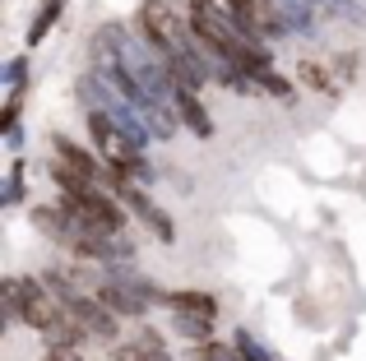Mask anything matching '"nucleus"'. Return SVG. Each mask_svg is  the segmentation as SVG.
Here are the masks:
<instances>
[{"label":"nucleus","mask_w":366,"mask_h":361,"mask_svg":"<svg viewBox=\"0 0 366 361\" xmlns=\"http://www.w3.org/2000/svg\"><path fill=\"white\" fill-rule=\"evenodd\" d=\"M134 28H139V42L153 46L162 56H177L195 46V33H190V14L177 9L172 0H144L134 9Z\"/></svg>","instance_id":"1"},{"label":"nucleus","mask_w":366,"mask_h":361,"mask_svg":"<svg viewBox=\"0 0 366 361\" xmlns=\"http://www.w3.org/2000/svg\"><path fill=\"white\" fill-rule=\"evenodd\" d=\"M89 135H93V144H98V158L112 167L117 176H130V180H153V167H149V158H144V144H134L130 135L117 126L112 116H102V111H89Z\"/></svg>","instance_id":"2"},{"label":"nucleus","mask_w":366,"mask_h":361,"mask_svg":"<svg viewBox=\"0 0 366 361\" xmlns=\"http://www.w3.org/2000/svg\"><path fill=\"white\" fill-rule=\"evenodd\" d=\"M56 204L74 218L79 232H98V236H125V204L112 199L107 190H79V195H61Z\"/></svg>","instance_id":"3"},{"label":"nucleus","mask_w":366,"mask_h":361,"mask_svg":"<svg viewBox=\"0 0 366 361\" xmlns=\"http://www.w3.org/2000/svg\"><path fill=\"white\" fill-rule=\"evenodd\" d=\"M51 158H61V163L70 167V172L79 176L84 185H93V190L107 185V190H112V167H107V163H98L89 148H79L70 135H51Z\"/></svg>","instance_id":"4"},{"label":"nucleus","mask_w":366,"mask_h":361,"mask_svg":"<svg viewBox=\"0 0 366 361\" xmlns=\"http://www.w3.org/2000/svg\"><path fill=\"white\" fill-rule=\"evenodd\" d=\"M65 315L79 320V329H84L89 338H102V343H121V320L112 315V310L102 306V301L93 297V292H84V297L74 301V306L65 310Z\"/></svg>","instance_id":"5"},{"label":"nucleus","mask_w":366,"mask_h":361,"mask_svg":"<svg viewBox=\"0 0 366 361\" xmlns=\"http://www.w3.org/2000/svg\"><path fill=\"white\" fill-rule=\"evenodd\" d=\"M33 227L46 236V241H56V245H70L74 241V218L65 213L61 204H42V208H33Z\"/></svg>","instance_id":"6"},{"label":"nucleus","mask_w":366,"mask_h":361,"mask_svg":"<svg viewBox=\"0 0 366 361\" xmlns=\"http://www.w3.org/2000/svg\"><path fill=\"white\" fill-rule=\"evenodd\" d=\"M177 121L190 130V135L214 139V121H209V111H204V102H199V93H177Z\"/></svg>","instance_id":"7"},{"label":"nucleus","mask_w":366,"mask_h":361,"mask_svg":"<svg viewBox=\"0 0 366 361\" xmlns=\"http://www.w3.org/2000/svg\"><path fill=\"white\" fill-rule=\"evenodd\" d=\"M167 306H172V315H204V320H218V297H214V292H172Z\"/></svg>","instance_id":"8"},{"label":"nucleus","mask_w":366,"mask_h":361,"mask_svg":"<svg viewBox=\"0 0 366 361\" xmlns=\"http://www.w3.org/2000/svg\"><path fill=\"white\" fill-rule=\"evenodd\" d=\"M84 343H89V334H84L79 320H70V315H65L61 325H56L51 334H46V352H79Z\"/></svg>","instance_id":"9"},{"label":"nucleus","mask_w":366,"mask_h":361,"mask_svg":"<svg viewBox=\"0 0 366 361\" xmlns=\"http://www.w3.org/2000/svg\"><path fill=\"white\" fill-rule=\"evenodd\" d=\"M297 79H302V83H311L315 93H325V98H330V93H339L334 65H325V61H302V65H297Z\"/></svg>","instance_id":"10"},{"label":"nucleus","mask_w":366,"mask_h":361,"mask_svg":"<svg viewBox=\"0 0 366 361\" xmlns=\"http://www.w3.org/2000/svg\"><path fill=\"white\" fill-rule=\"evenodd\" d=\"M172 329H177L186 343H214V320H204V315H172Z\"/></svg>","instance_id":"11"},{"label":"nucleus","mask_w":366,"mask_h":361,"mask_svg":"<svg viewBox=\"0 0 366 361\" xmlns=\"http://www.w3.org/2000/svg\"><path fill=\"white\" fill-rule=\"evenodd\" d=\"M61 14H65V0H42V5H37V19L28 24V46L42 42V37L56 28V19H61Z\"/></svg>","instance_id":"12"},{"label":"nucleus","mask_w":366,"mask_h":361,"mask_svg":"<svg viewBox=\"0 0 366 361\" xmlns=\"http://www.w3.org/2000/svg\"><path fill=\"white\" fill-rule=\"evenodd\" d=\"M19 199H24V158H14V163H9L5 185H0V204H5V208H14Z\"/></svg>","instance_id":"13"},{"label":"nucleus","mask_w":366,"mask_h":361,"mask_svg":"<svg viewBox=\"0 0 366 361\" xmlns=\"http://www.w3.org/2000/svg\"><path fill=\"white\" fill-rule=\"evenodd\" d=\"M19 107H24V93H9L5 107H0V130H5V139L19 135Z\"/></svg>","instance_id":"14"},{"label":"nucleus","mask_w":366,"mask_h":361,"mask_svg":"<svg viewBox=\"0 0 366 361\" xmlns=\"http://www.w3.org/2000/svg\"><path fill=\"white\" fill-rule=\"evenodd\" d=\"M24 79H28V56H9L5 61V88L24 93Z\"/></svg>","instance_id":"15"},{"label":"nucleus","mask_w":366,"mask_h":361,"mask_svg":"<svg viewBox=\"0 0 366 361\" xmlns=\"http://www.w3.org/2000/svg\"><path fill=\"white\" fill-rule=\"evenodd\" d=\"M162 352H149V347H139V343H134V338H130V343H117V347H112V361H158Z\"/></svg>","instance_id":"16"},{"label":"nucleus","mask_w":366,"mask_h":361,"mask_svg":"<svg viewBox=\"0 0 366 361\" xmlns=\"http://www.w3.org/2000/svg\"><path fill=\"white\" fill-rule=\"evenodd\" d=\"M259 88H264V93H274V98H292V83H287L283 74H274V70H269L264 79H259Z\"/></svg>","instance_id":"17"},{"label":"nucleus","mask_w":366,"mask_h":361,"mask_svg":"<svg viewBox=\"0 0 366 361\" xmlns=\"http://www.w3.org/2000/svg\"><path fill=\"white\" fill-rule=\"evenodd\" d=\"M134 343H139V347H149V352H167V343H162V334H158V329H149V325H144L139 334H134Z\"/></svg>","instance_id":"18"},{"label":"nucleus","mask_w":366,"mask_h":361,"mask_svg":"<svg viewBox=\"0 0 366 361\" xmlns=\"http://www.w3.org/2000/svg\"><path fill=\"white\" fill-rule=\"evenodd\" d=\"M46 361H79V352H46Z\"/></svg>","instance_id":"19"}]
</instances>
